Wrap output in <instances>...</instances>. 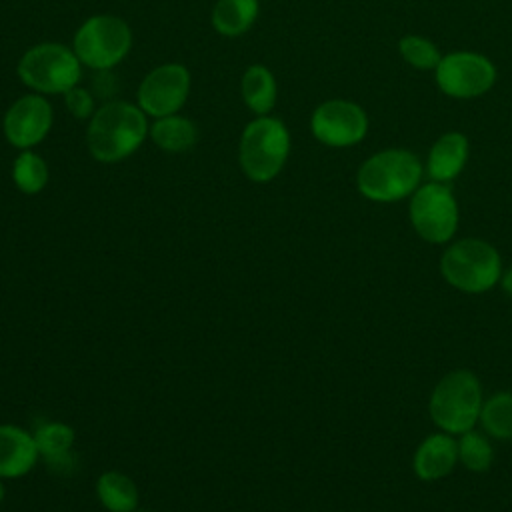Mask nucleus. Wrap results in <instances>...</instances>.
<instances>
[{
	"mask_svg": "<svg viewBox=\"0 0 512 512\" xmlns=\"http://www.w3.org/2000/svg\"><path fill=\"white\" fill-rule=\"evenodd\" d=\"M34 440L40 456L52 468H64L70 464V450L74 444V430L64 422H44L34 432Z\"/></svg>",
	"mask_w": 512,
	"mask_h": 512,
	"instance_id": "obj_20",
	"label": "nucleus"
},
{
	"mask_svg": "<svg viewBox=\"0 0 512 512\" xmlns=\"http://www.w3.org/2000/svg\"><path fill=\"white\" fill-rule=\"evenodd\" d=\"M500 286H502V290L512 298V268H508L506 272H502V276H500Z\"/></svg>",
	"mask_w": 512,
	"mask_h": 512,
	"instance_id": "obj_26",
	"label": "nucleus"
},
{
	"mask_svg": "<svg viewBox=\"0 0 512 512\" xmlns=\"http://www.w3.org/2000/svg\"><path fill=\"white\" fill-rule=\"evenodd\" d=\"M132 42V28L124 18L116 14H94L74 32L72 50L82 66L106 72L130 54Z\"/></svg>",
	"mask_w": 512,
	"mask_h": 512,
	"instance_id": "obj_7",
	"label": "nucleus"
},
{
	"mask_svg": "<svg viewBox=\"0 0 512 512\" xmlns=\"http://www.w3.org/2000/svg\"><path fill=\"white\" fill-rule=\"evenodd\" d=\"M150 140L156 148L168 154H182L196 146L198 142V126L194 120L182 114H170L162 118H154L148 130Z\"/></svg>",
	"mask_w": 512,
	"mask_h": 512,
	"instance_id": "obj_17",
	"label": "nucleus"
},
{
	"mask_svg": "<svg viewBox=\"0 0 512 512\" xmlns=\"http://www.w3.org/2000/svg\"><path fill=\"white\" fill-rule=\"evenodd\" d=\"M290 130L272 116H254L242 130L238 142V162L244 176L256 184L274 180L290 156Z\"/></svg>",
	"mask_w": 512,
	"mask_h": 512,
	"instance_id": "obj_3",
	"label": "nucleus"
},
{
	"mask_svg": "<svg viewBox=\"0 0 512 512\" xmlns=\"http://www.w3.org/2000/svg\"><path fill=\"white\" fill-rule=\"evenodd\" d=\"M424 164L406 148H384L368 156L356 172L358 192L378 204L410 198L422 184Z\"/></svg>",
	"mask_w": 512,
	"mask_h": 512,
	"instance_id": "obj_2",
	"label": "nucleus"
},
{
	"mask_svg": "<svg viewBox=\"0 0 512 512\" xmlns=\"http://www.w3.org/2000/svg\"><path fill=\"white\" fill-rule=\"evenodd\" d=\"M370 128L368 112L352 100L330 98L320 102L310 116L312 136L328 148L360 144Z\"/></svg>",
	"mask_w": 512,
	"mask_h": 512,
	"instance_id": "obj_10",
	"label": "nucleus"
},
{
	"mask_svg": "<svg viewBox=\"0 0 512 512\" xmlns=\"http://www.w3.org/2000/svg\"><path fill=\"white\" fill-rule=\"evenodd\" d=\"M54 108L44 94L28 92L16 98L2 116V134L18 150H32L52 130Z\"/></svg>",
	"mask_w": 512,
	"mask_h": 512,
	"instance_id": "obj_12",
	"label": "nucleus"
},
{
	"mask_svg": "<svg viewBox=\"0 0 512 512\" xmlns=\"http://www.w3.org/2000/svg\"><path fill=\"white\" fill-rule=\"evenodd\" d=\"M408 220L414 232L430 244H446L458 230L460 208L448 184L426 182L408 202Z\"/></svg>",
	"mask_w": 512,
	"mask_h": 512,
	"instance_id": "obj_8",
	"label": "nucleus"
},
{
	"mask_svg": "<svg viewBox=\"0 0 512 512\" xmlns=\"http://www.w3.org/2000/svg\"><path fill=\"white\" fill-rule=\"evenodd\" d=\"M458 462L476 474L486 472L494 462V448L486 434L476 428L460 434L458 438Z\"/></svg>",
	"mask_w": 512,
	"mask_h": 512,
	"instance_id": "obj_23",
	"label": "nucleus"
},
{
	"mask_svg": "<svg viewBox=\"0 0 512 512\" xmlns=\"http://www.w3.org/2000/svg\"><path fill=\"white\" fill-rule=\"evenodd\" d=\"M82 64L72 46L62 42H40L30 46L16 64L18 80L32 92L54 96L80 84Z\"/></svg>",
	"mask_w": 512,
	"mask_h": 512,
	"instance_id": "obj_6",
	"label": "nucleus"
},
{
	"mask_svg": "<svg viewBox=\"0 0 512 512\" xmlns=\"http://www.w3.org/2000/svg\"><path fill=\"white\" fill-rule=\"evenodd\" d=\"M40 458L34 434L14 424H0V478L28 474Z\"/></svg>",
	"mask_w": 512,
	"mask_h": 512,
	"instance_id": "obj_15",
	"label": "nucleus"
},
{
	"mask_svg": "<svg viewBox=\"0 0 512 512\" xmlns=\"http://www.w3.org/2000/svg\"><path fill=\"white\" fill-rule=\"evenodd\" d=\"M470 142L468 136L460 130H448L440 134L428 150L424 172L430 180L450 184L460 176L468 162Z\"/></svg>",
	"mask_w": 512,
	"mask_h": 512,
	"instance_id": "obj_13",
	"label": "nucleus"
},
{
	"mask_svg": "<svg viewBox=\"0 0 512 512\" xmlns=\"http://www.w3.org/2000/svg\"><path fill=\"white\" fill-rule=\"evenodd\" d=\"M240 96L254 116H266L278 100V84L272 70L264 64H250L240 78Z\"/></svg>",
	"mask_w": 512,
	"mask_h": 512,
	"instance_id": "obj_16",
	"label": "nucleus"
},
{
	"mask_svg": "<svg viewBox=\"0 0 512 512\" xmlns=\"http://www.w3.org/2000/svg\"><path fill=\"white\" fill-rule=\"evenodd\" d=\"M458 462V440L448 432L428 434L412 456V470L424 482L448 476Z\"/></svg>",
	"mask_w": 512,
	"mask_h": 512,
	"instance_id": "obj_14",
	"label": "nucleus"
},
{
	"mask_svg": "<svg viewBox=\"0 0 512 512\" xmlns=\"http://www.w3.org/2000/svg\"><path fill=\"white\" fill-rule=\"evenodd\" d=\"M4 496H6V490H4V484H2V480H0V504H2Z\"/></svg>",
	"mask_w": 512,
	"mask_h": 512,
	"instance_id": "obj_27",
	"label": "nucleus"
},
{
	"mask_svg": "<svg viewBox=\"0 0 512 512\" xmlns=\"http://www.w3.org/2000/svg\"><path fill=\"white\" fill-rule=\"evenodd\" d=\"M48 164L46 160L32 150H20L18 156L14 158L12 164V180L14 186L22 192V194H38L46 188L48 184Z\"/></svg>",
	"mask_w": 512,
	"mask_h": 512,
	"instance_id": "obj_21",
	"label": "nucleus"
},
{
	"mask_svg": "<svg viewBox=\"0 0 512 512\" xmlns=\"http://www.w3.org/2000/svg\"><path fill=\"white\" fill-rule=\"evenodd\" d=\"M440 274L460 292L482 294L500 282L502 258L490 242L482 238H462L442 252Z\"/></svg>",
	"mask_w": 512,
	"mask_h": 512,
	"instance_id": "obj_5",
	"label": "nucleus"
},
{
	"mask_svg": "<svg viewBox=\"0 0 512 512\" xmlns=\"http://www.w3.org/2000/svg\"><path fill=\"white\" fill-rule=\"evenodd\" d=\"M260 14V0H216L210 12L212 28L226 38L244 36Z\"/></svg>",
	"mask_w": 512,
	"mask_h": 512,
	"instance_id": "obj_18",
	"label": "nucleus"
},
{
	"mask_svg": "<svg viewBox=\"0 0 512 512\" xmlns=\"http://www.w3.org/2000/svg\"><path fill=\"white\" fill-rule=\"evenodd\" d=\"M62 98H64L66 110H68L74 118H78V120H90L92 114L96 112L94 96H92L86 88H82L80 84L74 86V88H70L68 92H64Z\"/></svg>",
	"mask_w": 512,
	"mask_h": 512,
	"instance_id": "obj_25",
	"label": "nucleus"
},
{
	"mask_svg": "<svg viewBox=\"0 0 512 512\" xmlns=\"http://www.w3.org/2000/svg\"><path fill=\"white\" fill-rule=\"evenodd\" d=\"M192 76L180 62H164L152 68L138 84L136 104L148 118L178 114L190 94Z\"/></svg>",
	"mask_w": 512,
	"mask_h": 512,
	"instance_id": "obj_11",
	"label": "nucleus"
},
{
	"mask_svg": "<svg viewBox=\"0 0 512 512\" xmlns=\"http://www.w3.org/2000/svg\"><path fill=\"white\" fill-rule=\"evenodd\" d=\"M480 424L496 440H512V390H502L482 404Z\"/></svg>",
	"mask_w": 512,
	"mask_h": 512,
	"instance_id": "obj_22",
	"label": "nucleus"
},
{
	"mask_svg": "<svg viewBox=\"0 0 512 512\" xmlns=\"http://www.w3.org/2000/svg\"><path fill=\"white\" fill-rule=\"evenodd\" d=\"M398 54L410 68L420 72H434L442 60V52L436 42L420 34H404L398 40Z\"/></svg>",
	"mask_w": 512,
	"mask_h": 512,
	"instance_id": "obj_24",
	"label": "nucleus"
},
{
	"mask_svg": "<svg viewBox=\"0 0 512 512\" xmlns=\"http://www.w3.org/2000/svg\"><path fill=\"white\" fill-rule=\"evenodd\" d=\"M96 494L100 504L110 512H134L138 506V488L134 480L116 470L98 476Z\"/></svg>",
	"mask_w": 512,
	"mask_h": 512,
	"instance_id": "obj_19",
	"label": "nucleus"
},
{
	"mask_svg": "<svg viewBox=\"0 0 512 512\" xmlns=\"http://www.w3.org/2000/svg\"><path fill=\"white\" fill-rule=\"evenodd\" d=\"M496 64L474 50H454L442 54L434 70L438 90L454 100H474L490 92L496 84Z\"/></svg>",
	"mask_w": 512,
	"mask_h": 512,
	"instance_id": "obj_9",
	"label": "nucleus"
},
{
	"mask_svg": "<svg viewBox=\"0 0 512 512\" xmlns=\"http://www.w3.org/2000/svg\"><path fill=\"white\" fill-rule=\"evenodd\" d=\"M482 384L470 370L458 368L444 374L428 402V412L438 430L460 436L480 422L482 412Z\"/></svg>",
	"mask_w": 512,
	"mask_h": 512,
	"instance_id": "obj_4",
	"label": "nucleus"
},
{
	"mask_svg": "<svg viewBox=\"0 0 512 512\" xmlns=\"http://www.w3.org/2000/svg\"><path fill=\"white\" fill-rule=\"evenodd\" d=\"M150 122L142 108L128 100H110L96 108L86 128V146L94 160L116 164L132 156L148 138Z\"/></svg>",
	"mask_w": 512,
	"mask_h": 512,
	"instance_id": "obj_1",
	"label": "nucleus"
}]
</instances>
